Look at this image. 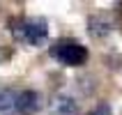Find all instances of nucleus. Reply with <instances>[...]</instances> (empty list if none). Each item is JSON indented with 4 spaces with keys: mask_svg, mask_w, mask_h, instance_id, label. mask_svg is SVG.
Masks as SVG:
<instances>
[{
    "mask_svg": "<svg viewBox=\"0 0 122 115\" xmlns=\"http://www.w3.org/2000/svg\"><path fill=\"white\" fill-rule=\"evenodd\" d=\"M46 35H48V28H46V21L41 19H28V21H19L14 25V37L19 41H28L32 46H39L46 41Z\"/></svg>",
    "mask_w": 122,
    "mask_h": 115,
    "instance_id": "1",
    "label": "nucleus"
},
{
    "mask_svg": "<svg viewBox=\"0 0 122 115\" xmlns=\"http://www.w3.org/2000/svg\"><path fill=\"white\" fill-rule=\"evenodd\" d=\"M51 55L67 67H78L88 60V51L78 41H58L51 46Z\"/></svg>",
    "mask_w": 122,
    "mask_h": 115,
    "instance_id": "2",
    "label": "nucleus"
},
{
    "mask_svg": "<svg viewBox=\"0 0 122 115\" xmlns=\"http://www.w3.org/2000/svg\"><path fill=\"white\" fill-rule=\"evenodd\" d=\"M37 110H39V95L35 90H21L16 95V113L35 115Z\"/></svg>",
    "mask_w": 122,
    "mask_h": 115,
    "instance_id": "3",
    "label": "nucleus"
},
{
    "mask_svg": "<svg viewBox=\"0 0 122 115\" xmlns=\"http://www.w3.org/2000/svg\"><path fill=\"white\" fill-rule=\"evenodd\" d=\"M51 115H78V104L69 95H58L51 101Z\"/></svg>",
    "mask_w": 122,
    "mask_h": 115,
    "instance_id": "4",
    "label": "nucleus"
},
{
    "mask_svg": "<svg viewBox=\"0 0 122 115\" xmlns=\"http://www.w3.org/2000/svg\"><path fill=\"white\" fill-rule=\"evenodd\" d=\"M16 110V92L9 88H0V115H14Z\"/></svg>",
    "mask_w": 122,
    "mask_h": 115,
    "instance_id": "5",
    "label": "nucleus"
},
{
    "mask_svg": "<svg viewBox=\"0 0 122 115\" xmlns=\"http://www.w3.org/2000/svg\"><path fill=\"white\" fill-rule=\"evenodd\" d=\"M88 30L90 35H95V37H106L111 32V21L102 19V16H92L88 21Z\"/></svg>",
    "mask_w": 122,
    "mask_h": 115,
    "instance_id": "6",
    "label": "nucleus"
},
{
    "mask_svg": "<svg viewBox=\"0 0 122 115\" xmlns=\"http://www.w3.org/2000/svg\"><path fill=\"white\" fill-rule=\"evenodd\" d=\"M90 115H113V113H111V108L106 106V104H99V106H97Z\"/></svg>",
    "mask_w": 122,
    "mask_h": 115,
    "instance_id": "7",
    "label": "nucleus"
},
{
    "mask_svg": "<svg viewBox=\"0 0 122 115\" xmlns=\"http://www.w3.org/2000/svg\"><path fill=\"white\" fill-rule=\"evenodd\" d=\"M0 60H7V51H2V48H0Z\"/></svg>",
    "mask_w": 122,
    "mask_h": 115,
    "instance_id": "8",
    "label": "nucleus"
}]
</instances>
